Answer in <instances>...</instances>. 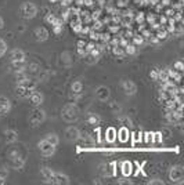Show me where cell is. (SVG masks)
<instances>
[{"label": "cell", "mask_w": 184, "mask_h": 185, "mask_svg": "<svg viewBox=\"0 0 184 185\" xmlns=\"http://www.w3.org/2000/svg\"><path fill=\"white\" fill-rule=\"evenodd\" d=\"M123 49H125V54H129V55L136 54V46L134 44H126Z\"/></svg>", "instance_id": "obj_23"}, {"label": "cell", "mask_w": 184, "mask_h": 185, "mask_svg": "<svg viewBox=\"0 0 184 185\" xmlns=\"http://www.w3.org/2000/svg\"><path fill=\"white\" fill-rule=\"evenodd\" d=\"M6 142L7 144H14L18 141V133L15 130H7L6 131Z\"/></svg>", "instance_id": "obj_15"}, {"label": "cell", "mask_w": 184, "mask_h": 185, "mask_svg": "<svg viewBox=\"0 0 184 185\" xmlns=\"http://www.w3.org/2000/svg\"><path fill=\"white\" fill-rule=\"evenodd\" d=\"M28 100L31 101V104L33 106H39V105H42V102H43V94L39 91H36V90H33L31 94H29Z\"/></svg>", "instance_id": "obj_7"}, {"label": "cell", "mask_w": 184, "mask_h": 185, "mask_svg": "<svg viewBox=\"0 0 184 185\" xmlns=\"http://www.w3.org/2000/svg\"><path fill=\"white\" fill-rule=\"evenodd\" d=\"M87 123L91 124V126H97V124H100V118L97 115H89V119H87Z\"/></svg>", "instance_id": "obj_22"}, {"label": "cell", "mask_w": 184, "mask_h": 185, "mask_svg": "<svg viewBox=\"0 0 184 185\" xmlns=\"http://www.w3.org/2000/svg\"><path fill=\"white\" fill-rule=\"evenodd\" d=\"M183 62L182 61H177V62H174V65H173V69L174 71H177V72H180L182 73L183 72Z\"/></svg>", "instance_id": "obj_28"}, {"label": "cell", "mask_w": 184, "mask_h": 185, "mask_svg": "<svg viewBox=\"0 0 184 185\" xmlns=\"http://www.w3.org/2000/svg\"><path fill=\"white\" fill-rule=\"evenodd\" d=\"M10 108H11L10 101L6 97H0V116H4L6 113H8Z\"/></svg>", "instance_id": "obj_14"}, {"label": "cell", "mask_w": 184, "mask_h": 185, "mask_svg": "<svg viewBox=\"0 0 184 185\" xmlns=\"http://www.w3.org/2000/svg\"><path fill=\"white\" fill-rule=\"evenodd\" d=\"M65 137L68 141H78V140H81V131L76 127H69L65 131Z\"/></svg>", "instance_id": "obj_10"}, {"label": "cell", "mask_w": 184, "mask_h": 185, "mask_svg": "<svg viewBox=\"0 0 184 185\" xmlns=\"http://www.w3.org/2000/svg\"><path fill=\"white\" fill-rule=\"evenodd\" d=\"M150 184H156V185H164V181L162 180H158V178H155V180H151L150 181Z\"/></svg>", "instance_id": "obj_31"}, {"label": "cell", "mask_w": 184, "mask_h": 185, "mask_svg": "<svg viewBox=\"0 0 184 185\" xmlns=\"http://www.w3.org/2000/svg\"><path fill=\"white\" fill-rule=\"evenodd\" d=\"M61 116H62V119H64L65 122L72 123L73 120L78 119V108H76L73 104H67V105L62 108Z\"/></svg>", "instance_id": "obj_1"}, {"label": "cell", "mask_w": 184, "mask_h": 185, "mask_svg": "<svg viewBox=\"0 0 184 185\" xmlns=\"http://www.w3.org/2000/svg\"><path fill=\"white\" fill-rule=\"evenodd\" d=\"M111 111L114 113H119L120 112V105L116 102V101H112L111 102Z\"/></svg>", "instance_id": "obj_27"}, {"label": "cell", "mask_w": 184, "mask_h": 185, "mask_svg": "<svg viewBox=\"0 0 184 185\" xmlns=\"http://www.w3.org/2000/svg\"><path fill=\"white\" fill-rule=\"evenodd\" d=\"M61 58H62V62H64L65 65H71V64H72V59H71V54H69L68 51L62 53Z\"/></svg>", "instance_id": "obj_25"}, {"label": "cell", "mask_w": 184, "mask_h": 185, "mask_svg": "<svg viewBox=\"0 0 184 185\" xmlns=\"http://www.w3.org/2000/svg\"><path fill=\"white\" fill-rule=\"evenodd\" d=\"M150 77L152 80H159V69H158V68H154V69H151Z\"/></svg>", "instance_id": "obj_26"}, {"label": "cell", "mask_w": 184, "mask_h": 185, "mask_svg": "<svg viewBox=\"0 0 184 185\" xmlns=\"http://www.w3.org/2000/svg\"><path fill=\"white\" fill-rule=\"evenodd\" d=\"M72 92L73 94H81V92L83 91V84L81 82H73L72 83Z\"/></svg>", "instance_id": "obj_19"}, {"label": "cell", "mask_w": 184, "mask_h": 185, "mask_svg": "<svg viewBox=\"0 0 184 185\" xmlns=\"http://www.w3.org/2000/svg\"><path fill=\"white\" fill-rule=\"evenodd\" d=\"M3 26H4V21H3V18L0 17V29H2Z\"/></svg>", "instance_id": "obj_32"}, {"label": "cell", "mask_w": 184, "mask_h": 185, "mask_svg": "<svg viewBox=\"0 0 184 185\" xmlns=\"http://www.w3.org/2000/svg\"><path fill=\"white\" fill-rule=\"evenodd\" d=\"M25 68L28 69V72H31V73H37L40 71V65L36 64V62H32V64H29L28 67H25Z\"/></svg>", "instance_id": "obj_21"}, {"label": "cell", "mask_w": 184, "mask_h": 185, "mask_svg": "<svg viewBox=\"0 0 184 185\" xmlns=\"http://www.w3.org/2000/svg\"><path fill=\"white\" fill-rule=\"evenodd\" d=\"M50 183H51V184H68V183H69V177L65 175V174H62V173L54 171V174H53Z\"/></svg>", "instance_id": "obj_9"}, {"label": "cell", "mask_w": 184, "mask_h": 185, "mask_svg": "<svg viewBox=\"0 0 184 185\" xmlns=\"http://www.w3.org/2000/svg\"><path fill=\"white\" fill-rule=\"evenodd\" d=\"M6 49H7V44L4 43V40H2V39H0V57H2L6 53Z\"/></svg>", "instance_id": "obj_29"}, {"label": "cell", "mask_w": 184, "mask_h": 185, "mask_svg": "<svg viewBox=\"0 0 184 185\" xmlns=\"http://www.w3.org/2000/svg\"><path fill=\"white\" fill-rule=\"evenodd\" d=\"M20 11H21V15H22L24 18H33V17L37 14L36 6H35L33 3H31V2L22 3V6H21Z\"/></svg>", "instance_id": "obj_2"}, {"label": "cell", "mask_w": 184, "mask_h": 185, "mask_svg": "<svg viewBox=\"0 0 184 185\" xmlns=\"http://www.w3.org/2000/svg\"><path fill=\"white\" fill-rule=\"evenodd\" d=\"M122 88H123L125 94H127V95H133L137 91V86H136V83H133L132 80H125L122 83Z\"/></svg>", "instance_id": "obj_8"}, {"label": "cell", "mask_w": 184, "mask_h": 185, "mask_svg": "<svg viewBox=\"0 0 184 185\" xmlns=\"http://www.w3.org/2000/svg\"><path fill=\"white\" fill-rule=\"evenodd\" d=\"M116 137H118V133L114 127H108V129H107V131H105V141L107 142H115Z\"/></svg>", "instance_id": "obj_16"}, {"label": "cell", "mask_w": 184, "mask_h": 185, "mask_svg": "<svg viewBox=\"0 0 184 185\" xmlns=\"http://www.w3.org/2000/svg\"><path fill=\"white\" fill-rule=\"evenodd\" d=\"M37 147H39V151H40V153L43 155L44 157H47V156H51L53 153L55 152V147L54 145H51L49 141H46V140H42V141L37 144Z\"/></svg>", "instance_id": "obj_4"}, {"label": "cell", "mask_w": 184, "mask_h": 185, "mask_svg": "<svg viewBox=\"0 0 184 185\" xmlns=\"http://www.w3.org/2000/svg\"><path fill=\"white\" fill-rule=\"evenodd\" d=\"M44 119H46V112L40 108L33 109V112H32L31 116H29V122H31L32 126H39L40 123L44 122Z\"/></svg>", "instance_id": "obj_3"}, {"label": "cell", "mask_w": 184, "mask_h": 185, "mask_svg": "<svg viewBox=\"0 0 184 185\" xmlns=\"http://www.w3.org/2000/svg\"><path fill=\"white\" fill-rule=\"evenodd\" d=\"M44 140H46V141H49L50 144L54 145V147H57V145H58V137L55 136L54 133H53V134H47Z\"/></svg>", "instance_id": "obj_20"}, {"label": "cell", "mask_w": 184, "mask_h": 185, "mask_svg": "<svg viewBox=\"0 0 184 185\" xmlns=\"http://www.w3.org/2000/svg\"><path fill=\"white\" fill-rule=\"evenodd\" d=\"M96 95H97V98H99L100 101H107L109 98L108 87H105V86H100V87L96 90Z\"/></svg>", "instance_id": "obj_13"}, {"label": "cell", "mask_w": 184, "mask_h": 185, "mask_svg": "<svg viewBox=\"0 0 184 185\" xmlns=\"http://www.w3.org/2000/svg\"><path fill=\"white\" fill-rule=\"evenodd\" d=\"M8 156H10L11 167H14V169H21L24 166V163H25V159L18 153V151H11Z\"/></svg>", "instance_id": "obj_5"}, {"label": "cell", "mask_w": 184, "mask_h": 185, "mask_svg": "<svg viewBox=\"0 0 184 185\" xmlns=\"http://www.w3.org/2000/svg\"><path fill=\"white\" fill-rule=\"evenodd\" d=\"M40 173H42V177H43L44 181H47V183H50L53 174H54V171H53L51 169H49V167H43V169L40 170Z\"/></svg>", "instance_id": "obj_17"}, {"label": "cell", "mask_w": 184, "mask_h": 185, "mask_svg": "<svg viewBox=\"0 0 184 185\" xmlns=\"http://www.w3.org/2000/svg\"><path fill=\"white\" fill-rule=\"evenodd\" d=\"M122 174L123 175H126V177H129L130 174H132V170H133V166H132V163H129V162H123L122 163Z\"/></svg>", "instance_id": "obj_18"}, {"label": "cell", "mask_w": 184, "mask_h": 185, "mask_svg": "<svg viewBox=\"0 0 184 185\" xmlns=\"http://www.w3.org/2000/svg\"><path fill=\"white\" fill-rule=\"evenodd\" d=\"M118 134H119V140H120V141L125 142V141L127 140V134H129V130H127L126 127H122V129L119 130V133H118Z\"/></svg>", "instance_id": "obj_24"}, {"label": "cell", "mask_w": 184, "mask_h": 185, "mask_svg": "<svg viewBox=\"0 0 184 185\" xmlns=\"http://www.w3.org/2000/svg\"><path fill=\"white\" fill-rule=\"evenodd\" d=\"M33 36L37 41H44V40H47V37H49V31H47L44 26H40V28L35 29Z\"/></svg>", "instance_id": "obj_11"}, {"label": "cell", "mask_w": 184, "mask_h": 185, "mask_svg": "<svg viewBox=\"0 0 184 185\" xmlns=\"http://www.w3.org/2000/svg\"><path fill=\"white\" fill-rule=\"evenodd\" d=\"M184 177V170L182 166H174L169 171V178L172 180V183H180Z\"/></svg>", "instance_id": "obj_6"}, {"label": "cell", "mask_w": 184, "mask_h": 185, "mask_svg": "<svg viewBox=\"0 0 184 185\" xmlns=\"http://www.w3.org/2000/svg\"><path fill=\"white\" fill-rule=\"evenodd\" d=\"M10 61L11 62H22L25 61V53L20 49H15L10 53Z\"/></svg>", "instance_id": "obj_12"}, {"label": "cell", "mask_w": 184, "mask_h": 185, "mask_svg": "<svg viewBox=\"0 0 184 185\" xmlns=\"http://www.w3.org/2000/svg\"><path fill=\"white\" fill-rule=\"evenodd\" d=\"M7 175H8V173H7V170L6 169H0V180L4 183V180L7 178Z\"/></svg>", "instance_id": "obj_30"}]
</instances>
